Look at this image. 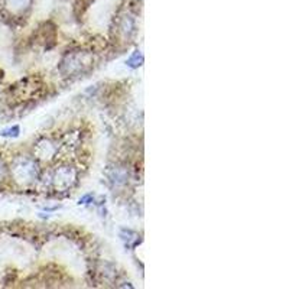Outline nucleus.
I'll list each match as a JSON object with an SVG mask.
<instances>
[{
  "label": "nucleus",
  "mask_w": 289,
  "mask_h": 289,
  "mask_svg": "<svg viewBox=\"0 0 289 289\" xmlns=\"http://www.w3.org/2000/svg\"><path fill=\"white\" fill-rule=\"evenodd\" d=\"M142 62H143V57H142V54H140L139 51H136V52L133 54V57L127 61V65L132 67V68H137Z\"/></svg>",
  "instance_id": "nucleus-1"
},
{
  "label": "nucleus",
  "mask_w": 289,
  "mask_h": 289,
  "mask_svg": "<svg viewBox=\"0 0 289 289\" xmlns=\"http://www.w3.org/2000/svg\"><path fill=\"white\" fill-rule=\"evenodd\" d=\"M0 135H1V136H9V137H16V136L19 135V126H13L12 129L3 130Z\"/></svg>",
  "instance_id": "nucleus-2"
}]
</instances>
